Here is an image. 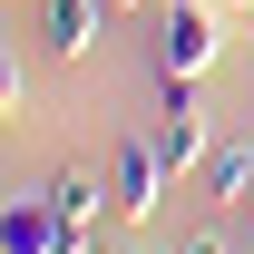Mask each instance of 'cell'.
I'll use <instances>...</instances> for the list:
<instances>
[{
	"instance_id": "1",
	"label": "cell",
	"mask_w": 254,
	"mask_h": 254,
	"mask_svg": "<svg viewBox=\"0 0 254 254\" xmlns=\"http://www.w3.org/2000/svg\"><path fill=\"white\" fill-rule=\"evenodd\" d=\"M215 49H225L215 0H166V30H157V68H166V78H205Z\"/></svg>"
},
{
	"instance_id": "2",
	"label": "cell",
	"mask_w": 254,
	"mask_h": 254,
	"mask_svg": "<svg viewBox=\"0 0 254 254\" xmlns=\"http://www.w3.org/2000/svg\"><path fill=\"white\" fill-rule=\"evenodd\" d=\"M108 195H118V205H108L118 225H147V215L166 205V157H157V137H127L118 157H108Z\"/></svg>"
},
{
	"instance_id": "3",
	"label": "cell",
	"mask_w": 254,
	"mask_h": 254,
	"mask_svg": "<svg viewBox=\"0 0 254 254\" xmlns=\"http://www.w3.org/2000/svg\"><path fill=\"white\" fill-rule=\"evenodd\" d=\"M157 137V157H166V176H186V166H205L215 147H205V108H195V78H166V118L147 127Z\"/></svg>"
},
{
	"instance_id": "4",
	"label": "cell",
	"mask_w": 254,
	"mask_h": 254,
	"mask_svg": "<svg viewBox=\"0 0 254 254\" xmlns=\"http://www.w3.org/2000/svg\"><path fill=\"white\" fill-rule=\"evenodd\" d=\"M0 254H68V215H59V195H49V186L0 205Z\"/></svg>"
},
{
	"instance_id": "5",
	"label": "cell",
	"mask_w": 254,
	"mask_h": 254,
	"mask_svg": "<svg viewBox=\"0 0 254 254\" xmlns=\"http://www.w3.org/2000/svg\"><path fill=\"white\" fill-rule=\"evenodd\" d=\"M98 20H108V0H39V39H49L59 59H88Z\"/></svg>"
},
{
	"instance_id": "6",
	"label": "cell",
	"mask_w": 254,
	"mask_h": 254,
	"mask_svg": "<svg viewBox=\"0 0 254 254\" xmlns=\"http://www.w3.org/2000/svg\"><path fill=\"white\" fill-rule=\"evenodd\" d=\"M205 186H215L225 205H254V147H215V157H205Z\"/></svg>"
},
{
	"instance_id": "7",
	"label": "cell",
	"mask_w": 254,
	"mask_h": 254,
	"mask_svg": "<svg viewBox=\"0 0 254 254\" xmlns=\"http://www.w3.org/2000/svg\"><path fill=\"white\" fill-rule=\"evenodd\" d=\"M49 195H59V215H68V225H98V205H118V195L98 186L88 166H68V176H59V186H49Z\"/></svg>"
},
{
	"instance_id": "8",
	"label": "cell",
	"mask_w": 254,
	"mask_h": 254,
	"mask_svg": "<svg viewBox=\"0 0 254 254\" xmlns=\"http://www.w3.org/2000/svg\"><path fill=\"white\" fill-rule=\"evenodd\" d=\"M176 254H225V245H215V235H186V245H176Z\"/></svg>"
},
{
	"instance_id": "9",
	"label": "cell",
	"mask_w": 254,
	"mask_h": 254,
	"mask_svg": "<svg viewBox=\"0 0 254 254\" xmlns=\"http://www.w3.org/2000/svg\"><path fill=\"white\" fill-rule=\"evenodd\" d=\"M108 10H147V0H108Z\"/></svg>"
},
{
	"instance_id": "10",
	"label": "cell",
	"mask_w": 254,
	"mask_h": 254,
	"mask_svg": "<svg viewBox=\"0 0 254 254\" xmlns=\"http://www.w3.org/2000/svg\"><path fill=\"white\" fill-rule=\"evenodd\" d=\"M215 10H254V0H215Z\"/></svg>"
}]
</instances>
